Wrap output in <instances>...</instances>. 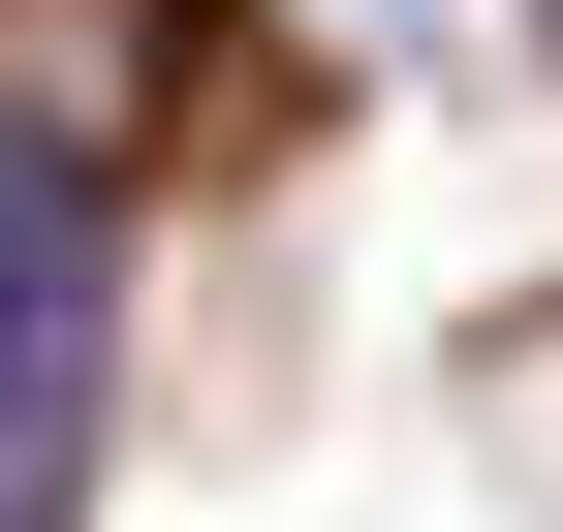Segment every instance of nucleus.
I'll return each mask as SVG.
<instances>
[{"label": "nucleus", "instance_id": "nucleus-1", "mask_svg": "<svg viewBox=\"0 0 563 532\" xmlns=\"http://www.w3.org/2000/svg\"><path fill=\"white\" fill-rule=\"evenodd\" d=\"M95 313H125V220L63 125H0V532H63V470H95Z\"/></svg>", "mask_w": 563, "mask_h": 532}]
</instances>
